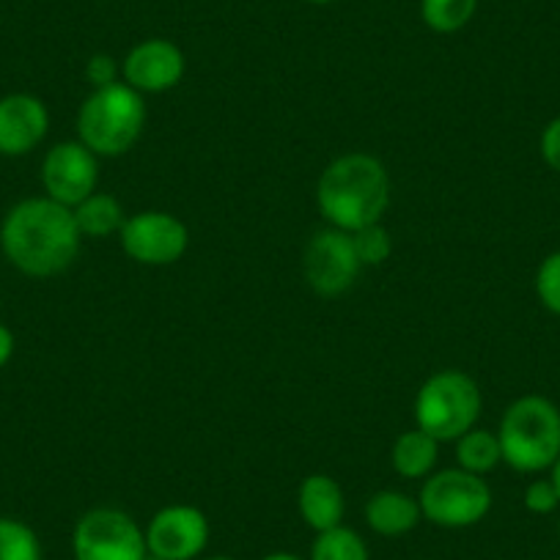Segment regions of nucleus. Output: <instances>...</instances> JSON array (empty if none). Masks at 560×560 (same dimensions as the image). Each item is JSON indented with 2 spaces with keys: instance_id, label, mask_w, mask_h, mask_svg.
Here are the masks:
<instances>
[{
  "instance_id": "obj_2",
  "label": "nucleus",
  "mask_w": 560,
  "mask_h": 560,
  "mask_svg": "<svg viewBox=\"0 0 560 560\" xmlns=\"http://www.w3.org/2000/svg\"><path fill=\"white\" fill-rule=\"evenodd\" d=\"M316 207L327 225L349 234L382 223L390 207V174L374 154L336 158L316 182Z\"/></svg>"
},
{
  "instance_id": "obj_15",
  "label": "nucleus",
  "mask_w": 560,
  "mask_h": 560,
  "mask_svg": "<svg viewBox=\"0 0 560 560\" xmlns=\"http://www.w3.org/2000/svg\"><path fill=\"white\" fill-rule=\"evenodd\" d=\"M363 516L365 525L382 538L407 536L423 520L418 498L398 492V489H380L376 494H371L363 509Z\"/></svg>"
},
{
  "instance_id": "obj_21",
  "label": "nucleus",
  "mask_w": 560,
  "mask_h": 560,
  "mask_svg": "<svg viewBox=\"0 0 560 560\" xmlns=\"http://www.w3.org/2000/svg\"><path fill=\"white\" fill-rule=\"evenodd\" d=\"M0 560H45L34 527L14 516H0Z\"/></svg>"
},
{
  "instance_id": "obj_6",
  "label": "nucleus",
  "mask_w": 560,
  "mask_h": 560,
  "mask_svg": "<svg viewBox=\"0 0 560 560\" xmlns=\"http://www.w3.org/2000/svg\"><path fill=\"white\" fill-rule=\"evenodd\" d=\"M418 503L423 520L438 527L459 530V527L478 525L492 511V489L483 476L462 467H448L423 478Z\"/></svg>"
},
{
  "instance_id": "obj_33",
  "label": "nucleus",
  "mask_w": 560,
  "mask_h": 560,
  "mask_svg": "<svg viewBox=\"0 0 560 560\" xmlns=\"http://www.w3.org/2000/svg\"><path fill=\"white\" fill-rule=\"evenodd\" d=\"M558 541H560V520H558Z\"/></svg>"
},
{
  "instance_id": "obj_22",
  "label": "nucleus",
  "mask_w": 560,
  "mask_h": 560,
  "mask_svg": "<svg viewBox=\"0 0 560 560\" xmlns=\"http://www.w3.org/2000/svg\"><path fill=\"white\" fill-rule=\"evenodd\" d=\"M352 242L363 267H380V264H385V258H390L393 236L385 229V223H374L354 231Z\"/></svg>"
},
{
  "instance_id": "obj_27",
  "label": "nucleus",
  "mask_w": 560,
  "mask_h": 560,
  "mask_svg": "<svg viewBox=\"0 0 560 560\" xmlns=\"http://www.w3.org/2000/svg\"><path fill=\"white\" fill-rule=\"evenodd\" d=\"M14 354V332L7 325H0V369L12 360Z\"/></svg>"
},
{
  "instance_id": "obj_4",
  "label": "nucleus",
  "mask_w": 560,
  "mask_h": 560,
  "mask_svg": "<svg viewBox=\"0 0 560 560\" xmlns=\"http://www.w3.org/2000/svg\"><path fill=\"white\" fill-rule=\"evenodd\" d=\"M149 107L143 94L127 83L94 89L78 110V140L96 158H121L147 129Z\"/></svg>"
},
{
  "instance_id": "obj_5",
  "label": "nucleus",
  "mask_w": 560,
  "mask_h": 560,
  "mask_svg": "<svg viewBox=\"0 0 560 560\" xmlns=\"http://www.w3.org/2000/svg\"><path fill=\"white\" fill-rule=\"evenodd\" d=\"M483 396L470 374L456 369L438 371L420 385L415 396V423L438 443H456L478 427Z\"/></svg>"
},
{
  "instance_id": "obj_30",
  "label": "nucleus",
  "mask_w": 560,
  "mask_h": 560,
  "mask_svg": "<svg viewBox=\"0 0 560 560\" xmlns=\"http://www.w3.org/2000/svg\"><path fill=\"white\" fill-rule=\"evenodd\" d=\"M305 3H314V7H327V3H336V0H305Z\"/></svg>"
},
{
  "instance_id": "obj_1",
  "label": "nucleus",
  "mask_w": 560,
  "mask_h": 560,
  "mask_svg": "<svg viewBox=\"0 0 560 560\" xmlns=\"http://www.w3.org/2000/svg\"><path fill=\"white\" fill-rule=\"evenodd\" d=\"M83 234L72 209L47 196L14 203L0 223V253L28 278H56L78 258Z\"/></svg>"
},
{
  "instance_id": "obj_17",
  "label": "nucleus",
  "mask_w": 560,
  "mask_h": 560,
  "mask_svg": "<svg viewBox=\"0 0 560 560\" xmlns=\"http://www.w3.org/2000/svg\"><path fill=\"white\" fill-rule=\"evenodd\" d=\"M74 223H78L80 234L89 240H105V236H118V231L127 223V212H124L121 201L110 192H91L85 201H80L72 209Z\"/></svg>"
},
{
  "instance_id": "obj_23",
  "label": "nucleus",
  "mask_w": 560,
  "mask_h": 560,
  "mask_svg": "<svg viewBox=\"0 0 560 560\" xmlns=\"http://www.w3.org/2000/svg\"><path fill=\"white\" fill-rule=\"evenodd\" d=\"M533 287H536L538 303L560 319V250L544 256V261L536 269Z\"/></svg>"
},
{
  "instance_id": "obj_31",
  "label": "nucleus",
  "mask_w": 560,
  "mask_h": 560,
  "mask_svg": "<svg viewBox=\"0 0 560 560\" xmlns=\"http://www.w3.org/2000/svg\"><path fill=\"white\" fill-rule=\"evenodd\" d=\"M203 560H236V558H231V555H212V558H203Z\"/></svg>"
},
{
  "instance_id": "obj_10",
  "label": "nucleus",
  "mask_w": 560,
  "mask_h": 560,
  "mask_svg": "<svg viewBox=\"0 0 560 560\" xmlns=\"http://www.w3.org/2000/svg\"><path fill=\"white\" fill-rule=\"evenodd\" d=\"M45 196L74 209L96 192L100 185V158L80 140H61L47 149L39 171Z\"/></svg>"
},
{
  "instance_id": "obj_16",
  "label": "nucleus",
  "mask_w": 560,
  "mask_h": 560,
  "mask_svg": "<svg viewBox=\"0 0 560 560\" xmlns=\"http://www.w3.org/2000/svg\"><path fill=\"white\" fill-rule=\"evenodd\" d=\"M440 459V443L423 429H409L396 438L390 448V465L407 481H423L434 472Z\"/></svg>"
},
{
  "instance_id": "obj_3",
  "label": "nucleus",
  "mask_w": 560,
  "mask_h": 560,
  "mask_svg": "<svg viewBox=\"0 0 560 560\" xmlns=\"http://www.w3.org/2000/svg\"><path fill=\"white\" fill-rule=\"evenodd\" d=\"M503 462L516 472H547L560 456V407L547 396L527 393L505 407L498 427Z\"/></svg>"
},
{
  "instance_id": "obj_14",
  "label": "nucleus",
  "mask_w": 560,
  "mask_h": 560,
  "mask_svg": "<svg viewBox=\"0 0 560 560\" xmlns=\"http://www.w3.org/2000/svg\"><path fill=\"white\" fill-rule=\"evenodd\" d=\"M298 509L305 525L314 533L332 530V527L343 525L347 494H343V487L336 478L325 476V472H314V476L300 483Z\"/></svg>"
},
{
  "instance_id": "obj_11",
  "label": "nucleus",
  "mask_w": 560,
  "mask_h": 560,
  "mask_svg": "<svg viewBox=\"0 0 560 560\" xmlns=\"http://www.w3.org/2000/svg\"><path fill=\"white\" fill-rule=\"evenodd\" d=\"M209 544V520L196 505H165L147 525L149 555L163 560H198Z\"/></svg>"
},
{
  "instance_id": "obj_25",
  "label": "nucleus",
  "mask_w": 560,
  "mask_h": 560,
  "mask_svg": "<svg viewBox=\"0 0 560 560\" xmlns=\"http://www.w3.org/2000/svg\"><path fill=\"white\" fill-rule=\"evenodd\" d=\"M85 80L91 83V89H107V85L121 83V63H116V58L105 56H91L85 63Z\"/></svg>"
},
{
  "instance_id": "obj_28",
  "label": "nucleus",
  "mask_w": 560,
  "mask_h": 560,
  "mask_svg": "<svg viewBox=\"0 0 560 560\" xmlns=\"http://www.w3.org/2000/svg\"><path fill=\"white\" fill-rule=\"evenodd\" d=\"M547 472H549V481L555 483V489H558V498H560V456H558V459H555V465L549 467Z\"/></svg>"
},
{
  "instance_id": "obj_18",
  "label": "nucleus",
  "mask_w": 560,
  "mask_h": 560,
  "mask_svg": "<svg viewBox=\"0 0 560 560\" xmlns=\"http://www.w3.org/2000/svg\"><path fill=\"white\" fill-rule=\"evenodd\" d=\"M456 462L462 470L476 472V476H487L494 467L503 462V451H500L498 432H489V429L472 427L470 432L462 434L456 440Z\"/></svg>"
},
{
  "instance_id": "obj_12",
  "label": "nucleus",
  "mask_w": 560,
  "mask_h": 560,
  "mask_svg": "<svg viewBox=\"0 0 560 560\" xmlns=\"http://www.w3.org/2000/svg\"><path fill=\"white\" fill-rule=\"evenodd\" d=\"M185 52L168 39H147L135 45L121 61V80L138 94H165L185 78Z\"/></svg>"
},
{
  "instance_id": "obj_13",
  "label": "nucleus",
  "mask_w": 560,
  "mask_h": 560,
  "mask_svg": "<svg viewBox=\"0 0 560 560\" xmlns=\"http://www.w3.org/2000/svg\"><path fill=\"white\" fill-rule=\"evenodd\" d=\"M50 132V110L34 94L0 96V158H25Z\"/></svg>"
},
{
  "instance_id": "obj_19",
  "label": "nucleus",
  "mask_w": 560,
  "mask_h": 560,
  "mask_svg": "<svg viewBox=\"0 0 560 560\" xmlns=\"http://www.w3.org/2000/svg\"><path fill=\"white\" fill-rule=\"evenodd\" d=\"M308 560H371V552L358 530L338 525L332 530L316 533Z\"/></svg>"
},
{
  "instance_id": "obj_32",
  "label": "nucleus",
  "mask_w": 560,
  "mask_h": 560,
  "mask_svg": "<svg viewBox=\"0 0 560 560\" xmlns=\"http://www.w3.org/2000/svg\"><path fill=\"white\" fill-rule=\"evenodd\" d=\"M143 560H163V558H158V555H147V558Z\"/></svg>"
},
{
  "instance_id": "obj_24",
  "label": "nucleus",
  "mask_w": 560,
  "mask_h": 560,
  "mask_svg": "<svg viewBox=\"0 0 560 560\" xmlns=\"http://www.w3.org/2000/svg\"><path fill=\"white\" fill-rule=\"evenodd\" d=\"M522 503L530 514L536 516H549L560 509V498H558V489L555 483L547 478H536L525 487V494H522Z\"/></svg>"
},
{
  "instance_id": "obj_20",
  "label": "nucleus",
  "mask_w": 560,
  "mask_h": 560,
  "mask_svg": "<svg viewBox=\"0 0 560 560\" xmlns=\"http://www.w3.org/2000/svg\"><path fill=\"white\" fill-rule=\"evenodd\" d=\"M478 12V0H420V18L434 34H456Z\"/></svg>"
},
{
  "instance_id": "obj_9",
  "label": "nucleus",
  "mask_w": 560,
  "mask_h": 560,
  "mask_svg": "<svg viewBox=\"0 0 560 560\" xmlns=\"http://www.w3.org/2000/svg\"><path fill=\"white\" fill-rule=\"evenodd\" d=\"M360 269L352 234L332 225L316 231L303 250V275L319 298H341L354 287Z\"/></svg>"
},
{
  "instance_id": "obj_8",
  "label": "nucleus",
  "mask_w": 560,
  "mask_h": 560,
  "mask_svg": "<svg viewBox=\"0 0 560 560\" xmlns=\"http://www.w3.org/2000/svg\"><path fill=\"white\" fill-rule=\"evenodd\" d=\"M118 242L135 264L168 267L179 261L190 247V229L176 214L149 209V212L129 214L124 229L118 231Z\"/></svg>"
},
{
  "instance_id": "obj_29",
  "label": "nucleus",
  "mask_w": 560,
  "mask_h": 560,
  "mask_svg": "<svg viewBox=\"0 0 560 560\" xmlns=\"http://www.w3.org/2000/svg\"><path fill=\"white\" fill-rule=\"evenodd\" d=\"M261 560H303V558L294 552H269V555H264Z\"/></svg>"
},
{
  "instance_id": "obj_26",
  "label": "nucleus",
  "mask_w": 560,
  "mask_h": 560,
  "mask_svg": "<svg viewBox=\"0 0 560 560\" xmlns=\"http://www.w3.org/2000/svg\"><path fill=\"white\" fill-rule=\"evenodd\" d=\"M538 152H541V160L547 163V168L560 174V116H555L552 121H547V127L541 129Z\"/></svg>"
},
{
  "instance_id": "obj_7",
  "label": "nucleus",
  "mask_w": 560,
  "mask_h": 560,
  "mask_svg": "<svg viewBox=\"0 0 560 560\" xmlns=\"http://www.w3.org/2000/svg\"><path fill=\"white\" fill-rule=\"evenodd\" d=\"M72 552L74 560H143L147 527L121 509H91L74 522Z\"/></svg>"
}]
</instances>
